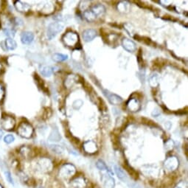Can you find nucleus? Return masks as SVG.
<instances>
[{
    "instance_id": "obj_1",
    "label": "nucleus",
    "mask_w": 188,
    "mask_h": 188,
    "mask_svg": "<svg viewBox=\"0 0 188 188\" xmlns=\"http://www.w3.org/2000/svg\"><path fill=\"white\" fill-rule=\"evenodd\" d=\"M105 13V7L103 4H97L93 5L83 12V18L89 22H93L97 19L101 17Z\"/></svg>"
},
{
    "instance_id": "obj_9",
    "label": "nucleus",
    "mask_w": 188,
    "mask_h": 188,
    "mask_svg": "<svg viewBox=\"0 0 188 188\" xmlns=\"http://www.w3.org/2000/svg\"><path fill=\"white\" fill-rule=\"evenodd\" d=\"M38 167L42 172H49L53 168V164L50 159H42L38 162Z\"/></svg>"
},
{
    "instance_id": "obj_18",
    "label": "nucleus",
    "mask_w": 188,
    "mask_h": 188,
    "mask_svg": "<svg viewBox=\"0 0 188 188\" xmlns=\"http://www.w3.org/2000/svg\"><path fill=\"white\" fill-rule=\"evenodd\" d=\"M15 7L18 11L21 12V13H26L30 10V6L27 3H24L21 1H16L14 3Z\"/></svg>"
},
{
    "instance_id": "obj_22",
    "label": "nucleus",
    "mask_w": 188,
    "mask_h": 188,
    "mask_svg": "<svg viewBox=\"0 0 188 188\" xmlns=\"http://www.w3.org/2000/svg\"><path fill=\"white\" fill-rule=\"evenodd\" d=\"M159 75L157 73H154L151 75L149 78V84L152 87H157L159 85Z\"/></svg>"
},
{
    "instance_id": "obj_10",
    "label": "nucleus",
    "mask_w": 188,
    "mask_h": 188,
    "mask_svg": "<svg viewBox=\"0 0 188 188\" xmlns=\"http://www.w3.org/2000/svg\"><path fill=\"white\" fill-rule=\"evenodd\" d=\"M127 108L130 111L136 112L138 111L141 108V104L138 99L137 98H130L127 103Z\"/></svg>"
},
{
    "instance_id": "obj_23",
    "label": "nucleus",
    "mask_w": 188,
    "mask_h": 188,
    "mask_svg": "<svg viewBox=\"0 0 188 188\" xmlns=\"http://www.w3.org/2000/svg\"><path fill=\"white\" fill-rule=\"evenodd\" d=\"M53 61L56 62H61L68 59V56L67 55H64L61 53H55L53 56Z\"/></svg>"
},
{
    "instance_id": "obj_25",
    "label": "nucleus",
    "mask_w": 188,
    "mask_h": 188,
    "mask_svg": "<svg viewBox=\"0 0 188 188\" xmlns=\"http://www.w3.org/2000/svg\"><path fill=\"white\" fill-rule=\"evenodd\" d=\"M96 166H97V168H98L101 171H105V172H108V168H107L106 165L105 164L104 162H103L102 160H98V161L97 162V164H96Z\"/></svg>"
},
{
    "instance_id": "obj_12",
    "label": "nucleus",
    "mask_w": 188,
    "mask_h": 188,
    "mask_svg": "<svg viewBox=\"0 0 188 188\" xmlns=\"http://www.w3.org/2000/svg\"><path fill=\"white\" fill-rule=\"evenodd\" d=\"M83 150L87 153V154H92L97 152V146L94 142L91 141V140H89V141L85 142L83 143Z\"/></svg>"
},
{
    "instance_id": "obj_7",
    "label": "nucleus",
    "mask_w": 188,
    "mask_h": 188,
    "mask_svg": "<svg viewBox=\"0 0 188 188\" xmlns=\"http://www.w3.org/2000/svg\"><path fill=\"white\" fill-rule=\"evenodd\" d=\"M101 181L105 188H114L115 186V181L114 178L110 175L108 172H105L101 176Z\"/></svg>"
},
{
    "instance_id": "obj_28",
    "label": "nucleus",
    "mask_w": 188,
    "mask_h": 188,
    "mask_svg": "<svg viewBox=\"0 0 188 188\" xmlns=\"http://www.w3.org/2000/svg\"><path fill=\"white\" fill-rule=\"evenodd\" d=\"M175 188H187V183L186 181H180Z\"/></svg>"
},
{
    "instance_id": "obj_6",
    "label": "nucleus",
    "mask_w": 188,
    "mask_h": 188,
    "mask_svg": "<svg viewBox=\"0 0 188 188\" xmlns=\"http://www.w3.org/2000/svg\"><path fill=\"white\" fill-rule=\"evenodd\" d=\"M15 124H16V121H15L14 118L11 116L8 115L3 116L1 119V122H0L1 128L7 131L13 129L14 128Z\"/></svg>"
},
{
    "instance_id": "obj_11",
    "label": "nucleus",
    "mask_w": 188,
    "mask_h": 188,
    "mask_svg": "<svg viewBox=\"0 0 188 188\" xmlns=\"http://www.w3.org/2000/svg\"><path fill=\"white\" fill-rule=\"evenodd\" d=\"M122 46L125 50H127L129 53H134L135 52L136 49H137V46L136 44L133 42L132 40L127 38H124L122 40Z\"/></svg>"
},
{
    "instance_id": "obj_16",
    "label": "nucleus",
    "mask_w": 188,
    "mask_h": 188,
    "mask_svg": "<svg viewBox=\"0 0 188 188\" xmlns=\"http://www.w3.org/2000/svg\"><path fill=\"white\" fill-rule=\"evenodd\" d=\"M41 74L44 77H50L53 74L55 71V68L53 67L47 65H42L39 67Z\"/></svg>"
},
{
    "instance_id": "obj_24",
    "label": "nucleus",
    "mask_w": 188,
    "mask_h": 188,
    "mask_svg": "<svg viewBox=\"0 0 188 188\" xmlns=\"http://www.w3.org/2000/svg\"><path fill=\"white\" fill-rule=\"evenodd\" d=\"M50 148L53 152H55L57 154H63L64 152V149L61 146H58V145H51Z\"/></svg>"
},
{
    "instance_id": "obj_8",
    "label": "nucleus",
    "mask_w": 188,
    "mask_h": 188,
    "mask_svg": "<svg viewBox=\"0 0 188 188\" xmlns=\"http://www.w3.org/2000/svg\"><path fill=\"white\" fill-rule=\"evenodd\" d=\"M178 163L179 162H178V160L176 157H170L165 161L164 165L165 168L168 169V170L173 171L176 170L177 168L178 167Z\"/></svg>"
},
{
    "instance_id": "obj_3",
    "label": "nucleus",
    "mask_w": 188,
    "mask_h": 188,
    "mask_svg": "<svg viewBox=\"0 0 188 188\" xmlns=\"http://www.w3.org/2000/svg\"><path fill=\"white\" fill-rule=\"evenodd\" d=\"M78 35L72 31L65 33L62 37V41L66 46L69 47H74L78 43Z\"/></svg>"
},
{
    "instance_id": "obj_29",
    "label": "nucleus",
    "mask_w": 188,
    "mask_h": 188,
    "mask_svg": "<svg viewBox=\"0 0 188 188\" xmlns=\"http://www.w3.org/2000/svg\"><path fill=\"white\" fill-rule=\"evenodd\" d=\"M173 142L171 141V140H169V141H168L167 143H166L165 144V148L167 150H171L173 149Z\"/></svg>"
},
{
    "instance_id": "obj_32",
    "label": "nucleus",
    "mask_w": 188,
    "mask_h": 188,
    "mask_svg": "<svg viewBox=\"0 0 188 188\" xmlns=\"http://www.w3.org/2000/svg\"><path fill=\"white\" fill-rule=\"evenodd\" d=\"M0 188H3V187H2V186H1V184H0Z\"/></svg>"
},
{
    "instance_id": "obj_27",
    "label": "nucleus",
    "mask_w": 188,
    "mask_h": 188,
    "mask_svg": "<svg viewBox=\"0 0 188 188\" xmlns=\"http://www.w3.org/2000/svg\"><path fill=\"white\" fill-rule=\"evenodd\" d=\"M15 140L14 137L11 134H8V135L5 136L4 138V142L6 143V144H10V143H13Z\"/></svg>"
},
{
    "instance_id": "obj_31",
    "label": "nucleus",
    "mask_w": 188,
    "mask_h": 188,
    "mask_svg": "<svg viewBox=\"0 0 188 188\" xmlns=\"http://www.w3.org/2000/svg\"><path fill=\"white\" fill-rule=\"evenodd\" d=\"M3 134H4V133H3V131L1 129H0V140H1V139L2 138Z\"/></svg>"
},
{
    "instance_id": "obj_2",
    "label": "nucleus",
    "mask_w": 188,
    "mask_h": 188,
    "mask_svg": "<svg viewBox=\"0 0 188 188\" xmlns=\"http://www.w3.org/2000/svg\"><path fill=\"white\" fill-rule=\"evenodd\" d=\"M64 29V24L61 21L53 22L48 26L47 31V36L50 40H52L53 38L56 37L60 32Z\"/></svg>"
},
{
    "instance_id": "obj_20",
    "label": "nucleus",
    "mask_w": 188,
    "mask_h": 188,
    "mask_svg": "<svg viewBox=\"0 0 188 188\" xmlns=\"http://www.w3.org/2000/svg\"><path fill=\"white\" fill-rule=\"evenodd\" d=\"M114 172H115L116 175L120 179L123 180V181H126L127 180V176L125 172L124 171V170L122 169L120 166L118 165H114Z\"/></svg>"
},
{
    "instance_id": "obj_15",
    "label": "nucleus",
    "mask_w": 188,
    "mask_h": 188,
    "mask_svg": "<svg viewBox=\"0 0 188 188\" xmlns=\"http://www.w3.org/2000/svg\"><path fill=\"white\" fill-rule=\"evenodd\" d=\"M34 40V34L30 31H24L21 35V42L23 44H30Z\"/></svg>"
},
{
    "instance_id": "obj_30",
    "label": "nucleus",
    "mask_w": 188,
    "mask_h": 188,
    "mask_svg": "<svg viewBox=\"0 0 188 188\" xmlns=\"http://www.w3.org/2000/svg\"><path fill=\"white\" fill-rule=\"evenodd\" d=\"M4 96V89L2 86L0 84V101L3 100Z\"/></svg>"
},
{
    "instance_id": "obj_5",
    "label": "nucleus",
    "mask_w": 188,
    "mask_h": 188,
    "mask_svg": "<svg viewBox=\"0 0 188 188\" xmlns=\"http://www.w3.org/2000/svg\"><path fill=\"white\" fill-rule=\"evenodd\" d=\"M76 172L75 167L72 164H66L63 165L59 170V176L62 178H67L75 175Z\"/></svg>"
},
{
    "instance_id": "obj_19",
    "label": "nucleus",
    "mask_w": 188,
    "mask_h": 188,
    "mask_svg": "<svg viewBox=\"0 0 188 188\" xmlns=\"http://www.w3.org/2000/svg\"><path fill=\"white\" fill-rule=\"evenodd\" d=\"M71 184L74 187V188H85L86 186V183L84 178L82 177L76 178L75 179L72 181Z\"/></svg>"
},
{
    "instance_id": "obj_14",
    "label": "nucleus",
    "mask_w": 188,
    "mask_h": 188,
    "mask_svg": "<svg viewBox=\"0 0 188 188\" xmlns=\"http://www.w3.org/2000/svg\"><path fill=\"white\" fill-rule=\"evenodd\" d=\"M104 94L105 96L108 98V101L110 102V103L112 105H119L123 102V99L122 97H120V96L117 95L115 94H113V93H109L108 91H104Z\"/></svg>"
},
{
    "instance_id": "obj_4",
    "label": "nucleus",
    "mask_w": 188,
    "mask_h": 188,
    "mask_svg": "<svg viewBox=\"0 0 188 188\" xmlns=\"http://www.w3.org/2000/svg\"><path fill=\"white\" fill-rule=\"evenodd\" d=\"M17 132L20 137L25 139H29L33 136V128L30 123L23 122L19 125Z\"/></svg>"
},
{
    "instance_id": "obj_21",
    "label": "nucleus",
    "mask_w": 188,
    "mask_h": 188,
    "mask_svg": "<svg viewBox=\"0 0 188 188\" xmlns=\"http://www.w3.org/2000/svg\"><path fill=\"white\" fill-rule=\"evenodd\" d=\"M4 45L7 50H13L17 47V44L11 38H7L4 41Z\"/></svg>"
},
{
    "instance_id": "obj_26",
    "label": "nucleus",
    "mask_w": 188,
    "mask_h": 188,
    "mask_svg": "<svg viewBox=\"0 0 188 188\" xmlns=\"http://www.w3.org/2000/svg\"><path fill=\"white\" fill-rule=\"evenodd\" d=\"M4 176H5L6 179L7 180V181H8L10 184H14V182H13V178H12L11 173H10V171H8V170L4 171Z\"/></svg>"
},
{
    "instance_id": "obj_13",
    "label": "nucleus",
    "mask_w": 188,
    "mask_h": 188,
    "mask_svg": "<svg viewBox=\"0 0 188 188\" xmlns=\"http://www.w3.org/2000/svg\"><path fill=\"white\" fill-rule=\"evenodd\" d=\"M97 36V32L94 29H86L82 33V37L86 42H91Z\"/></svg>"
},
{
    "instance_id": "obj_17",
    "label": "nucleus",
    "mask_w": 188,
    "mask_h": 188,
    "mask_svg": "<svg viewBox=\"0 0 188 188\" xmlns=\"http://www.w3.org/2000/svg\"><path fill=\"white\" fill-rule=\"evenodd\" d=\"M78 81V78L77 75H69L65 80L64 85L67 88H71L75 84L77 83Z\"/></svg>"
}]
</instances>
